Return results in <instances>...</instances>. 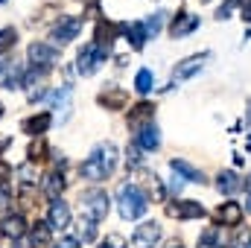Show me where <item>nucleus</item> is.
Wrapping results in <instances>:
<instances>
[{
  "label": "nucleus",
  "instance_id": "22",
  "mask_svg": "<svg viewBox=\"0 0 251 248\" xmlns=\"http://www.w3.org/2000/svg\"><path fill=\"white\" fill-rule=\"evenodd\" d=\"M216 187H219V193H225V196H234L237 190H240V175L237 173H231V170H225V173H219L216 175Z\"/></svg>",
  "mask_w": 251,
  "mask_h": 248
},
{
  "label": "nucleus",
  "instance_id": "32",
  "mask_svg": "<svg viewBox=\"0 0 251 248\" xmlns=\"http://www.w3.org/2000/svg\"><path fill=\"white\" fill-rule=\"evenodd\" d=\"M12 178V167L6 161H0V187H6V181Z\"/></svg>",
  "mask_w": 251,
  "mask_h": 248
},
{
  "label": "nucleus",
  "instance_id": "19",
  "mask_svg": "<svg viewBox=\"0 0 251 248\" xmlns=\"http://www.w3.org/2000/svg\"><path fill=\"white\" fill-rule=\"evenodd\" d=\"M126 99H128V94H126L123 88H108V91H102V94L97 97V102H100V105H105L108 111H117V108H123Z\"/></svg>",
  "mask_w": 251,
  "mask_h": 248
},
{
  "label": "nucleus",
  "instance_id": "9",
  "mask_svg": "<svg viewBox=\"0 0 251 248\" xmlns=\"http://www.w3.org/2000/svg\"><path fill=\"white\" fill-rule=\"evenodd\" d=\"M167 216H173V219H204V207L199 201H173V204H167Z\"/></svg>",
  "mask_w": 251,
  "mask_h": 248
},
{
  "label": "nucleus",
  "instance_id": "6",
  "mask_svg": "<svg viewBox=\"0 0 251 248\" xmlns=\"http://www.w3.org/2000/svg\"><path fill=\"white\" fill-rule=\"evenodd\" d=\"M79 29H82V21H79V18H62V21L50 29V41H53V47H64V44H70V41L79 35Z\"/></svg>",
  "mask_w": 251,
  "mask_h": 248
},
{
  "label": "nucleus",
  "instance_id": "25",
  "mask_svg": "<svg viewBox=\"0 0 251 248\" xmlns=\"http://www.w3.org/2000/svg\"><path fill=\"white\" fill-rule=\"evenodd\" d=\"M152 111H155V105H152V102H137V105L128 111V123L140 128L143 120H149V117H152Z\"/></svg>",
  "mask_w": 251,
  "mask_h": 248
},
{
  "label": "nucleus",
  "instance_id": "29",
  "mask_svg": "<svg viewBox=\"0 0 251 248\" xmlns=\"http://www.w3.org/2000/svg\"><path fill=\"white\" fill-rule=\"evenodd\" d=\"M164 18H167V12H158V15H152V18L143 24V29H146V38L161 32V26H164Z\"/></svg>",
  "mask_w": 251,
  "mask_h": 248
},
{
  "label": "nucleus",
  "instance_id": "27",
  "mask_svg": "<svg viewBox=\"0 0 251 248\" xmlns=\"http://www.w3.org/2000/svg\"><path fill=\"white\" fill-rule=\"evenodd\" d=\"M152 82H155L152 73L143 67V70H137V76H134V91H137V94H149V91H152Z\"/></svg>",
  "mask_w": 251,
  "mask_h": 248
},
{
  "label": "nucleus",
  "instance_id": "41",
  "mask_svg": "<svg viewBox=\"0 0 251 248\" xmlns=\"http://www.w3.org/2000/svg\"><path fill=\"white\" fill-rule=\"evenodd\" d=\"M204 3H207V0H204Z\"/></svg>",
  "mask_w": 251,
  "mask_h": 248
},
{
  "label": "nucleus",
  "instance_id": "16",
  "mask_svg": "<svg viewBox=\"0 0 251 248\" xmlns=\"http://www.w3.org/2000/svg\"><path fill=\"white\" fill-rule=\"evenodd\" d=\"M50 123H53V114H50V111H41V114H35V117H26V120L21 123V128H24L26 134H32V137H41V134L50 128Z\"/></svg>",
  "mask_w": 251,
  "mask_h": 248
},
{
  "label": "nucleus",
  "instance_id": "1",
  "mask_svg": "<svg viewBox=\"0 0 251 248\" xmlns=\"http://www.w3.org/2000/svg\"><path fill=\"white\" fill-rule=\"evenodd\" d=\"M114 170H117V146L114 143H97L82 164V178L105 181Z\"/></svg>",
  "mask_w": 251,
  "mask_h": 248
},
{
  "label": "nucleus",
  "instance_id": "5",
  "mask_svg": "<svg viewBox=\"0 0 251 248\" xmlns=\"http://www.w3.org/2000/svg\"><path fill=\"white\" fill-rule=\"evenodd\" d=\"M26 56H29V64H35V70L41 67V73L53 70V67H56V62H59V50H56L53 44H44V41L29 44Z\"/></svg>",
  "mask_w": 251,
  "mask_h": 248
},
{
  "label": "nucleus",
  "instance_id": "35",
  "mask_svg": "<svg viewBox=\"0 0 251 248\" xmlns=\"http://www.w3.org/2000/svg\"><path fill=\"white\" fill-rule=\"evenodd\" d=\"M82 237H85V243H91V240L97 237V231H94V225H91V222H88V225L82 222Z\"/></svg>",
  "mask_w": 251,
  "mask_h": 248
},
{
  "label": "nucleus",
  "instance_id": "36",
  "mask_svg": "<svg viewBox=\"0 0 251 248\" xmlns=\"http://www.w3.org/2000/svg\"><path fill=\"white\" fill-rule=\"evenodd\" d=\"M243 18L251 24V0H246V3H243Z\"/></svg>",
  "mask_w": 251,
  "mask_h": 248
},
{
  "label": "nucleus",
  "instance_id": "38",
  "mask_svg": "<svg viewBox=\"0 0 251 248\" xmlns=\"http://www.w3.org/2000/svg\"><path fill=\"white\" fill-rule=\"evenodd\" d=\"M249 210H251V196H249Z\"/></svg>",
  "mask_w": 251,
  "mask_h": 248
},
{
  "label": "nucleus",
  "instance_id": "3",
  "mask_svg": "<svg viewBox=\"0 0 251 248\" xmlns=\"http://www.w3.org/2000/svg\"><path fill=\"white\" fill-rule=\"evenodd\" d=\"M82 216L91 222V225H97V222H102L105 216H108V193L105 190H88V193H82Z\"/></svg>",
  "mask_w": 251,
  "mask_h": 248
},
{
  "label": "nucleus",
  "instance_id": "8",
  "mask_svg": "<svg viewBox=\"0 0 251 248\" xmlns=\"http://www.w3.org/2000/svg\"><path fill=\"white\" fill-rule=\"evenodd\" d=\"M161 240V225L158 222H143L134 237H131V246L134 248H155V243Z\"/></svg>",
  "mask_w": 251,
  "mask_h": 248
},
{
  "label": "nucleus",
  "instance_id": "14",
  "mask_svg": "<svg viewBox=\"0 0 251 248\" xmlns=\"http://www.w3.org/2000/svg\"><path fill=\"white\" fill-rule=\"evenodd\" d=\"M207 59H210L207 53H199V56H190V59H184V62H181L178 67H176V73H173V76H176L178 82H184V79H190V76H196V73H199V70L204 67V62H207Z\"/></svg>",
  "mask_w": 251,
  "mask_h": 248
},
{
  "label": "nucleus",
  "instance_id": "34",
  "mask_svg": "<svg viewBox=\"0 0 251 248\" xmlns=\"http://www.w3.org/2000/svg\"><path fill=\"white\" fill-rule=\"evenodd\" d=\"M53 248H79V240H76V237H62Z\"/></svg>",
  "mask_w": 251,
  "mask_h": 248
},
{
  "label": "nucleus",
  "instance_id": "18",
  "mask_svg": "<svg viewBox=\"0 0 251 248\" xmlns=\"http://www.w3.org/2000/svg\"><path fill=\"white\" fill-rule=\"evenodd\" d=\"M216 222H225V228H228V225H240V222H243V204H237V201H225V204H219V210H216Z\"/></svg>",
  "mask_w": 251,
  "mask_h": 248
},
{
  "label": "nucleus",
  "instance_id": "31",
  "mask_svg": "<svg viewBox=\"0 0 251 248\" xmlns=\"http://www.w3.org/2000/svg\"><path fill=\"white\" fill-rule=\"evenodd\" d=\"M100 248H126V240L120 234H108V240H102Z\"/></svg>",
  "mask_w": 251,
  "mask_h": 248
},
{
  "label": "nucleus",
  "instance_id": "26",
  "mask_svg": "<svg viewBox=\"0 0 251 248\" xmlns=\"http://www.w3.org/2000/svg\"><path fill=\"white\" fill-rule=\"evenodd\" d=\"M50 105H53V108H62L64 111L62 117H67V111H70V88H67V85L50 94Z\"/></svg>",
  "mask_w": 251,
  "mask_h": 248
},
{
  "label": "nucleus",
  "instance_id": "7",
  "mask_svg": "<svg viewBox=\"0 0 251 248\" xmlns=\"http://www.w3.org/2000/svg\"><path fill=\"white\" fill-rule=\"evenodd\" d=\"M47 225H50V231H64V228L70 225V207H67L64 198H53V201H50Z\"/></svg>",
  "mask_w": 251,
  "mask_h": 248
},
{
  "label": "nucleus",
  "instance_id": "15",
  "mask_svg": "<svg viewBox=\"0 0 251 248\" xmlns=\"http://www.w3.org/2000/svg\"><path fill=\"white\" fill-rule=\"evenodd\" d=\"M117 26H111L108 21H100L97 24V32H94V44L100 47V50H105V53H111V44H114V38H117Z\"/></svg>",
  "mask_w": 251,
  "mask_h": 248
},
{
  "label": "nucleus",
  "instance_id": "2",
  "mask_svg": "<svg viewBox=\"0 0 251 248\" xmlns=\"http://www.w3.org/2000/svg\"><path fill=\"white\" fill-rule=\"evenodd\" d=\"M117 204H120L123 219H140L146 213V207H149V198L137 184H123L120 193H117Z\"/></svg>",
  "mask_w": 251,
  "mask_h": 248
},
{
  "label": "nucleus",
  "instance_id": "21",
  "mask_svg": "<svg viewBox=\"0 0 251 248\" xmlns=\"http://www.w3.org/2000/svg\"><path fill=\"white\" fill-rule=\"evenodd\" d=\"M29 246L32 248H47L50 246V225L47 222H35L29 228Z\"/></svg>",
  "mask_w": 251,
  "mask_h": 248
},
{
  "label": "nucleus",
  "instance_id": "4",
  "mask_svg": "<svg viewBox=\"0 0 251 248\" xmlns=\"http://www.w3.org/2000/svg\"><path fill=\"white\" fill-rule=\"evenodd\" d=\"M108 59V53L105 50H100L97 44H85L82 50H79V56H76V70L82 73V76H94L102 64Z\"/></svg>",
  "mask_w": 251,
  "mask_h": 248
},
{
  "label": "nucleus",
  "instance_id": "24",
  "mask_svg": "<svg viewBox=\"0 0 251 248\" xmlns=\"http://www.w3.org/2000/svg\"><path fill=\"white\" fill-rule=\"evenodd\" d=\"M62 190H64V175L59 173V170H53V173L44 175V193H47L50 198H59Z\"/></svg>",
  "mask_w": 251,
  "mask_h": 248
},
{
  "label": "nucleus",
  "instance_id": "33",
  "mask_svg": "<svg viewBox=\"0 0 251 248\" xmlns=\"http://www.w3.org/2000/svg\"><path fill=\"white\" fill-rule=\"evenodd\" d=\"M126 155H128V167H137V164H140V152H137V146L128 143V152H126Z\"/></svg>",
  "mask_w": 251,
  "mask_h": 248
},
{
  "label": "nucleus",
  "instance_id": "40",
  "mask_svg": "<svg viewBox=\"0 0 251 248\" xmlns=\"http://www.w3.org/2000/svg\"><path fill=\"white\" fill-rule=\"evenodd\" d=\"M0 3H6V0H0Z\"/></svg>",
  "mask_w": 251,
  "mask_h": 248
},
{
  "label": "nucleus",
  "instance_id": "23",
  "mask_svg": "<svg viewBox=\"0 0 251 248\" xmlns=\"http://www.w3.org/2000/svg\"><path fill=\"white\" fill-rule=\"evenodd\" d=\"M196 248H225V243H222V228H207V231H201Z\"/></svg>",
  "mask_w": 251,
  "mask_h": 248
},
{
  "label": "nucleus",
  "instance_id": "30",
  "mask_svg": "<svg viewBox=\"0 0 251 248\" xmlns=\"http://www.w3.org/2000/svg\"><path fill=\"white\" fill-rule=\"evenodd\" d=\"M44 152H47V143L44 140H32V146H29V164H38Z\"/></svg>",
  "mask_w": 251,
  "mask_h": 248
},
{
  "label": "nucleus",
  "instance_id": "20",
  "mask_svg": "<svg viewBox=\"0 0 251 248\" xmlns=\"http://www.w3.org/2000/svg\"><path fill=\"white\" fill-rule=\"evenodd\" d=\"M117 29L126 32L131 50H143V44H146V29H143V24H120Z\"/></svg>",
  "mask_w": 251,
  "mask_h": 248
},
{
  "label": "nucleus",
  "instance_id": "39",
  "mask_svg": "<svg viewBox=\"0 0 251 248\" xmlns=\"http://www.w3.org/2000/svg\"><path fill=\"white\" fill-rule=\"evenodd\" d=\"M0 117H3V105H0Z\"/></svg>",
  "mask_w": 251,
  "mask_h": 248
},
{
  "label": "nucleus",
  "instance_id": "13",
  "mask_svg": "<svg viewBox=\"0 0 251 248\" xmlns=\"http://www.w3.org/2000/svg\"><path fill=\"white\" fill-rule=\"evenodd\" d=\"M0 234L9 237V240H24V234H26V222H24V216H21V213H9V216L0 222Z\"/></svg>",
  "mask_w": 251,
  "mask_h": 248
},
{
  "label": "nucleus",
  "instance_id": "28",
  "mask_svg": "<svg viewBox=\"0 0 251 248\" xmlns=\"http://www.w3.org/2000/svg\"><path fill=\"white\" fill-rule=\"evenodd\" d=\"M15 41H18V29H15V26L0 29V53H9V50L15 47Z\"/></svg>",
  "mask_w": 251,
  "mask_h": 248
},
{
  "label": "nucleus",
  "instance_id": "10",
  "mask_svg": "<svg viewBox=\"0 0 251 248\" xmlns=\"http://www.w3.org/2000/svg\"><path fill=\"white\" fill-rule=\"evenodd\" d=\"M134 146L137 149H146V152H155L158 146H161V131H158V125L152 123H143L137 128V137H134Z\"/></svg>",
  "mask_w": 251,
  "mask_h": 248
},
{
  "label": "nucleus",
  "instance_id": "37",
  "mask_svg": "<svg viewBox=\"0 0 251 248\" xmlns=\"http://www.w3.org/2000/svg\"><path fill=\"white\" fill-rule=\"evenodd\" d=\"M167 248H184V246H181L178 240H173V243H167Z\"/></svg>",
  "mask_w": 251,
  "mask_h": 248
},
{
  "label": "nucleus",
  "instance_id": "12",
  "mask_svg": "<svg viewBox=\"0 0 251 248\" xmlns=\"http://www.w3.org/2000/svg\"><path fill=\"white\" fill-rule=\"evenodd\" d=\"M196 26H199V18L193 12H178L173 18V24H170V35L173 38H181V35H190Z\"/></svg>",
  "mask_w": 251,
  "mask_h": 248
},
{
  "label": "nucleus",
  "instance_id": "11",
  "mask_svg": "<svg viewBox=\"0 0 251 248\" xmlns=\"http://www.w3.org/2000/svg\"><path fill=\"white\" fill-rule=\"evenodd\" d=\"M170 167H173V173H176L181 181H190V184H204V173H201V170H196L193 164H187L184 158H173V161H170Z\"/></svg>",
  "mask_w": 251,
  "mask_h": 248
},
{
  "label": "nucleus",
  "instance_id": "17",
  "mask_svg": "<svg viewBox=\"0 0 251 248\" xmlns=\"http://www.w3.org/2000/svg\"><path fill=\"white\" fill-rule=\"evenodd\" d=\"M24 67H15V64H0V85L3 88H9V91H15V88H21L24 85Z\"/></svg>",
  "mask_w": 251,
  "mask_h": 248
}]
</instances>
